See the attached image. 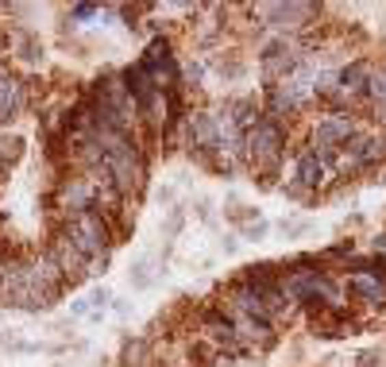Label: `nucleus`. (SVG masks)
<instances>
[{"label":"nucleus","mask_w":386,"mask_h":367,"mask_svg":"<svg viewBox=\"0 0 386 367\" xmlns=\"http://www.w3.org/2000/svg\"><path fill=\"white\" fill-rule=\"evenodd\" d=\"M282 155H286V128L279 120L263 116L255 128L244 131V159L255 170H279Z\"/></svg>","instance_id":"obj_3"},{"label":"nucleus","mask_w":386,"mask_h":367,"mask_svg":"<svg viewBox=\"0 0 386 367\" xmlns=\"http://www.w3.org/2000/svg\"><path fill=\"white\" fill-rule=\"evenodd\" d=\"M151 282H155V275H151V260H136V267H131V286L143 290V286H151Z\"/></svg>","instance_id":"obj_17"},{"label":"nucleus","mask_w":386,"mask_h":367,"mask_svg":"<svg viewBox=\"0 0 386 367\" xmlns=\"http://www.w3.org/2000/svg\"><path fill=\"white\" fill-rule=\"evenodd\" d=\"M178 228H182V209H174L170 213V220H166V236H174Z\"/></svg>","instance_id":"obj_20"},{"label":"nucleus","mask_w":386,"mask_h":367,"mask_svg":"<svg viewBox=\"0 0 386 367\" xmlns=\"http://www.w3.org/2000/svg\"><path fill=\"white\" fill-rule=\"evenodd\" d=\"M336 77H340V105H344V101L359 97V93L367 89V81H371V66L367 62H352V66H344Z\"/></svg>","instance_id":"obj_14"},{"label":"nucleus","mask_w":386,"mask_h":367,"mask_svg":"<svg viewBox=\"0 0 386 367\" xmlns=\"http://www.w3.org/2000/svg\"><path fill=\"white\" fill-rule=\"evenodd\" d=\"M348 294L383 309L386 305V279H378V275H352V279H348Z\"/></svg>","instance_id":"obj_13"},{"label":"nucleus","mask_w":386,"mask_h":367,"mask_svg":"<svg viewBox=\"0 0 386 367\" xmlns=\"http://www.w3.org/2000/svg\"><path fill=\"white\" fill-rule=\"evenodd\" d=\"M259 16H263V23H267L270 31H279V35H286V31H298V27H305V23L317 16V4H298V0H290V4H259Z\"/></svg>","instance_id":"obj_7"},{"label":"nucleus","mask_w":386,"mask_h":367,"mask_svg":"<svg viewBox=\"0 0 386 367\" xmlns=\"http://www.w3.org/2000/svg\"><path fill=\"white\" fill-rule=\"evenodd\" d=\"M140 62L147 66V74H151V81H155L159 93H178V86H182V66L170 54L166 39H151V47L143 51Z\"/></svg>","instance_id":"obj_6"},{"label":"nucleus","mask_w":386,"mask_h":367,"mask_svg":"<svg viewBox=\"0 0 386 367\" xmlns=\"http://www.w3.org/2000/svg\"><path fill=\"white\" fill-rule=\"evenodd\" d=\"M23 159V136L16 131H0V174H8V166Z\"/></svg>","instance_id":"obj_16"},{"label":"nucleus","mask_w":386,"mask_h":367,"mask_svg":"<svg viewBox=\"0 0 386 367\" xmlns=\"http://www.w3.org/2000/svg\"><path fill=\"white\" fill-rule=\"evenodd\" d=\"M324 174H329V166L321 162V155L317 151H301L298 155V170H294V182L286 186L290 197H305L309 190H317V186L324 182Z\"/></svg>","instance_id":"obj_10"},{"label":"nucleus","mask_w":386,"mask_h":367,"mask_svg":"<svg viewBox=\"0 0 386 367\" xmlns=\"http://www.w3.org/2000/svg\"><path fill=\"white\" fill-rule=\"evenodd\" d=\"M101 147H105V174L108 186L116 190L120 201H131V197L143 194L147 186V159H143V147L136 143V136H96Z\"/></svg>","instance_id":"obj_1"},{"label":"nucleus","mask_w":386,"mask_h":367,"mask_svg":"<svg viewBox=\"0 0 386 367\" xmlns=\"http://www.w3.org/2000/svg\"><path fill=\"white\" fill-rule=\"evenodd\" d=\"M12 54L27 66L43 62V43H39V35L27 31V27H16V31H12Z\"/></svg>","instance_id":"obj_15"},{"label":"nucleus","mask_w":386,"mask_h":367,"mask_svg":"<svg viewBox=\"0 0 386 367\" xmlns=\"http://www.w3.org/2000/svg\"><path fill=\"white\" fill-rule=\"evenodd\" d=\"M355 120L348 116V112H333V116H324L317 128H313V147L309 151H340V147H348V140L355 136Z\"/></svg>","instance_id":"obj_8"},{"label":"nucleus","mask_w":386,"mask_h":367,"mask_svg":"<svg viewBox=\"0 0 386 367\" xmlns=\"http://www.w3.org/2000/svg\"><path fill=\"white\" fill-rule=\"evenodd\" d=\"M0 12H4V4H0Z\"/></svg>","instance_id":"obj_21"},{"label":"nucleus","mask_w":386,"mask_h":367,"mask_svg":"<svg viewBox=\"0 0 386 367\" xmlns=\"http://www.w3.org/2000/svg\"><path fill=\"white\" fill-rule=\"evenodd\" d=\"M282 294H286L290 302H324V305L340 302V290L329 279V270H294L282 282Z\"/></svg>","instance_id":"obj_5"},{"label":"nucleus","mask_w":386,"mask_h":367,"mask_svg":"<svg viewBox=\"0 0 386 367\" xmlns=\"http://www.w3.org/2000/svg\"><path fill=\"white\" fill-rule=\"evenodd\" d=\"M93 16H101L96 4H74V8H70V20L74 23H86V20H93Z\"/></svg>","instance_id":"obj_18"},{"label":"nucleus","mask_w":386,"mask_h":367,"mask_svg":"<svg viewBox=\"0 0 386 367\" xmlns=\"http://www.w3.org/2000/svg\"><path fill=\"white\" fill-rule=\"evenodd\" d=\"M236 336H240V344L244 348H267L274 344V329H270V321H259V317H244L236 314Z\"/></svg>","instance_id":"obj_12"},{"label":"nucleus","mask_w":386,"mask_h":367,"mask_svg":"<svg viewBox=\"0 0 386 367\" xmlns=\"http://www.w3.org/2000/svg\"><path fill=\"white\" fill-rule=\"evenodd\" d=\"M23 105H27V86H23L20 77L0 74V128H4L12 116H20Z\"/></svg>","instance_id":"obj_11"},{"label":"nucleus","mask_w":386,"mask_h":367,"mask_svg":"<svg viewBox=\"0 0 386 367\" xmlns=\"http://www.w3.org/2000/svg\"><path fill=\"white\" fill-rule=\"evenodd\" d=\"M232 305L236 314L244 317H259V321H270L274 314L286 309V294H282L279 282H267V279H244L232 286Z\"/></svg>","instance_id":"obj_4"},{"label":"nucleus","mask_w":386,"mask_h":367,"mask_svg":"<svg viewBox=\"0 0 386 367\" xmlns=\"http://www.w3.org/2000/svg\"><path fill=\"white\" fill-rule=\"evenodd\" d=\"M47 255L58 263V270L66 275V282H70V286H74V282H81V279L89 275V260L74 248V244H70V240L62 236V232H54V236H51V244H47Z\"/></svg>","instance_id":"obj_9"},{"label":"nucleus","mask_w":386,"mask_h":367,"mask_svg":"<svg viewBox=\"0 0 386 367\" xmlns=\"http://www.w3.org/2000/svg\"><path fill=\"white\" fill-rule=\"evenodd\" d=\"M244 236H247V240H263V236H267V220H255V225H247Z\"/></svg>","instance_id":"obj_19"},{"label":"nucleus","mask_w":386,"mask_h":367,"mask_svg":"<svg viewBox=\"0 0 386 367\" xmlns=\"http://www.w3.org/2000/svg\"><path fill=\"white\" fill-rule=\"evenodd\" d=\"M58 232H62L89 263L101 260V255H112V244H116V228H112V220H108L105 213H96V209L77 213V216H62Z\"/></svg>","instance_id":"obj_2"}]
</instances>
